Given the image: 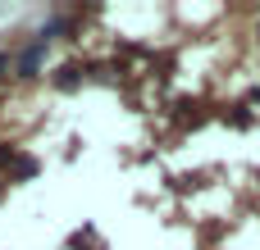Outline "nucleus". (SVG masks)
I'll return each mask as SVG.
<instances>
[{
	"mask_svg": "<svg viewBox=\"0 0 260 250\" xmlns=\"http://www.w3.org/2000/svg\"><path fill=\"white\" fill-rule=\"evenodd\" d=\"M41 55H46V36H41V41H37L32 50H23V59H18V68H23V73H32V68L41 64Z\"/></svg>",
	"mask_w": 260,
	"mask_h": 250,
	"instance_id": "nucleus-1",
	"label": "nucleus"
}]
</instances>
